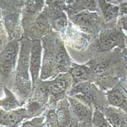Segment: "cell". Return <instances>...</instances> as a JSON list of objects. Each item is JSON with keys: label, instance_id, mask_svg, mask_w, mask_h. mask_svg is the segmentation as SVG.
Listing matches in <instances>:
<instances>
[{"label": "cell", "instance_id": "30bf717a", "mask_svg": "<svg viewBox=\"0 0 127 127\" xmlns=\"http://www.w3.org/2000/svg\"><path fill=\"white\" fill-rule=\"evenodd\" d=\"M107 120L113 126H126V123L124 120V117L121 116V114L113 108L107 109L105 112Z\"/></svg>", "mask_w": 127, "mask_h": 127}, {"label": "cell", "instance_id": "44dd1931", "mask_svg": "<svg viewBox=\"0 0 127 127\" xmlns=\"http://www.w3.org/2000/svg\"><path fill=\"white\" fill-rule=\"evenodd\" d=\"M63 2V0H46V3L48 5H58Z\"/></svg>", "mask_w": 127, "mask_h": 127}, {"label": "cell", "instance_id": "9c48e42d", "mask_svg": "<svg viewBox=\"0 0 127 127\" xmlns=\"http://www.w3.org/2000/svg\"><path fill=\"white\" fill-rule=\"evenodd\" d=\"M69 100H70L74 114H75L76 117H78L79 119H82V120H91V113L90 110L87 107L84 106L82 103L78 102L75 99L69 98Z\"/></svg>", "mask_w": 127, "mask_h": 127}, {"label": "cell", "instance_id": "2e32d148", "mask_svg": "<svg viewBox=\"0 0 127 127\" xmlns=\"http://www.w3.org/2000/svg\"><path fill=\"white\" fill-rule=\"evenodd\" d=\"M71 74L76 80H83L89 76V71L83 66H77L71 69Z\"/></svg>", "mask_w": 127, "mask_h": 127}, {"label": "cell", "instance_id": "8992f818", "mask_svg": "<svg viewBox=\"0 0 127 127\" xmlns=\"http://www.w3.org/2000/svg\"><path fill=\"white\" fill-rule=\"evenodd\" d=\"M108 100L110 104L115 107H120L127 111V95L122 89L115 88L108 95Z\"/></svg>", "mask_w": 127, "mask_h": 127}, {"label": "cell", "instance_id": "ac0fdd59", "mask_svg": "<svg viewBox=\"0 0 127 127\" xmlns=\"http://www.w3.org/2000/svg\"><path fill=\"white\" fill-rule=\"evenodd\" d=\"M67 26V19L65 15H61L53 21V27L57 31H62Z\"/></svg>", "mask_w": 127, "mask_h": 127}, {"label": "cell", "instance_id": "8fae6325", "mask_svg": "<svg viewBox=\"0 0 127 127\" xmlns=\"http://www.w3.org/2000/svg\"><path fill=\"white\" fill-rule=\"evenodd\" d=\"M5 97L2 100H1V107H2L3 110L8 111L18 107L20 106V103L16 100L13 94L6 88H5Z\"/></svg>", "mask_w": 127, "mask_h": 127}, {"label": "cell", "instance_id": "7a4b0ae2", "mask_svg": "<svg viewBox=\"0 0 127 127\" xmlns=\"http://www.w3.org/2000/svg\"><path fill=\"white\" fill-rule=\"evenodd\" d=\"M19 50V44L16 40L8 43L1 53V74L3 76L8 75L15 65V61Z\"/></svg>", "mask_w": 127, "mask_h": 127}, {"label": "cell", "instance_id": "3957f363", "mask_svg": "<svg viewBox=\"0 0 127 127\" xmlns=\"http://www.w3.org/2000/svg\"><path fill=\"white\" fill-rule=\"evenodd\" d=\"M41 63V44L40 40H34L31 46L30 72L32 78L33 86L35 85L39 75Z\"/></svg>", "mask_w": 127, "mask_h": 127}, {"label": "cell", "instance_id": "ffe728a7", "mask_svg": "<svg viewBox=\"0 0 127 127\" xmlns=\"http://www.w3.org/2000/svg\"><path fill=\"white\" fill-rule=\"evenodd\" d=\"M43 117L34 118L32 120L25 122L21 126H43Z\"/></svg>", "mask_w": 127, "mask_h": 127}, {"label": "cell", "instance_id": "7402d4cb", "mask_svg": "<svg viewBox=\"0 0 127 127\" xmlns=\"http://www.w3.org/2000/svg\"><path fill=\"white\" fill-rule=\"evenodd\" d=\"M107 1L112 4H117L120 2V0H107Z\"/></svg>", "mask_w": 127, "mask_h": 127}, {"label": "cell", "instance_id": "5b68a950", "mask_svg": "<svg viewBox=\"0 0 127 127\" xmlns=\"http://www.w3.org/2000/svg\"><path fill=\"white\" fill-rule=\"evenodd\" d=\"M69 75H60L49 84L48 89L53 95H60L66 90L68 85Z\"/></svg>", "mask_w": 127, "mask_h": 127}, {"label": "cell", "instance_id": "7c38bea8", "mask_svg": "<svg viewBox=\"0 0 127 127\" xmlns=\"http://www.w3.org/2000/svg\"><path fill=\"white\" fill-rule=\"evenodd\" d=\"M117 43V38L113 33H102L100 37V47L103 50H108Z\"/></svg>", "mask_w": 127, "mask_h": 127}, {"label": "cell", "instance_id": "e0dca14e", "mask_svg": "<svg viewBox=\"0 0 127 127\" xmlns=\"http://www.w3.org/2000/svg\"><path fill=\"white\" fill-rule=\"evenodd\" d=\"M43 5V0H29L28 2V8L32 12L41 10Z\"/></svg>", "mask_w": 127, "mask_h": 127}, {"label": "cell", "instance_id": "52a82bcc", "mask_svg": "<svg viewBox=\"0 0 127 127\" xmlns=\"http://www.w3.org/2000/svg\"><path fill=\"white\" fill-rule=\"evenodd\" d=\"M56 68H57L56 57H54L53 54H46L43 56L41 78L44 79L50 76Z\"/></svg>", "mask_w": 127, "mask_h": 127}, {"label": "cell", "instance_id": "4fadbf2b", "mask_svg": "<svg viewBox=\"0 0 127 127\" xmlns=\"http://www.w3.org/2000/svg\"><path fill=\"white\" fill-rule=\"evenodd\" d=\"M73 11H78L82 10L95 11L97 9V5L95 0H76L71 7Z\"/></svg>", "mask_w": 127, "mask_h": 127}, {"label": "cell", "instance_id": "d6986e66", "mask_svg": "<svg viewBox=\"0 0 127 127\" xmlns=\"http://www.w3.org/2000/svg\"><path fill=\"white\" fill-rule=\"evenodd\" d=\"M47 123L49 125V126H56V125L59 124L57 114L54 110H52L48 113L47 117Z\"/></svg>", "mask_w": 127, "mask_h": 127}, {"label": "cell", "instance_id": "ba28073f", "mask_svg": "<svg viewBox=\"0 0 127 127\" xmlns=\"http://www.w3.org/2000/svg\"><path fill=\"white\" fill-rule=\"evenodd\" d=\"M97 18V16L95 13L82 12L74 15L72 19L78 25L89 28V27H92L96 23Z\"/></svg>", "mask_w": 127, "mask_h": 127}, {"label": "cell", "instance_id": "277c9868", "mask_svg": "<svg viewBox=\"0 0 127 127\" xmlns=\"http://www.w3.org/2000/svg\"><path fill=\"white\" fill-rule=\"evenodd\" d=\"M27 110L19 109L16 110H1V125L8 126H15L18 125L22 119L28 117Z\"/></svg>", "mask_w": 127, "mask_h": 127}, {"label": "cell", "instance_id": "9a60e30c", "mask_svg": "<svg viewBox=\"0 0 127 127\" xmlns=\"http://www.w3.org/2000/svg\"><path fill=\"white\" fill-rule=\"evenodd\" d=\"M56 60L57 68H59L60 70L64 71L69 66V60L65 52L60 51L56 56Z\"/></svg>", "mask_w": 127, "mask_h": 127}, {"label": "cell", "instance_id": "5bb4252c", "mask_svg": "<svg viewBox=\"0 0 127 127\" xmlns=\"http://www.w3.org/2000/svg\"><path fill=\"white\" fill-rule=\"evenodd\" d=\"M93 126H110V123L103 116V114L98 110H95L93 115Z\"/></svg>", "mask_w": 127, "mask_h": 127}, {"label": "cell", "instance_id": "6da1fadb", "mask_svg": "<svg viewBox=\"0 0 127 127\" xmlns=\"http://www.w3.org/2000/svg\"><path fill=\"white\" fill-rule=\"evenodd\" d=\"M31 47L29 46L28 43L22 42L21 48V53L18 60V70H17V85L18 86V89L20 88V86L22 87L24 82V88L25 91L26 93L30 90L28 88H25L30 85L29 82V76H28V68H30V50Z\"/></svg>", "mask_w": 127, "mask_h": 127}]
</instances>
